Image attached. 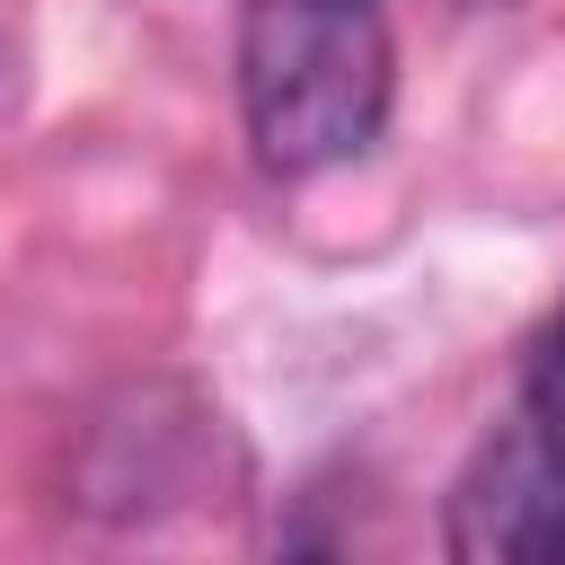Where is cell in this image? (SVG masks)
<instances>
[{
	"label": "cell",
	"mask_w": 565,
	"mask_h": 565,
	"mask_svg": "<svg viewBox=\"0 0 565 565\" xmlns=\"http://www.w3.org/2000/svg\"><path fill=\"white\" fill-rule=\"evenodd\" d=\"M380 0H247L238 9V115L274 177L344 168L388 124Z\"/></svg>",
	"instance_id": "1"
},
{
	"label": "cell",
	"mask_w": 565,
	"mask_h": 565,
	"mask_svg": "<svg viewBox=\"0 0 565 565\" xmlns=\"http://www.w3.org/2000/svg\"><path fill=\"white\" fill-rule=\"evenodd\" d=\"M441 547L459 565H565V424H503L450 486Z\"/></svg>",
	"instance_id": "2"
},
{
	"label": "cell",
	"mask_w": 565,
	"mask_h": 565,
	"mask_svg": "<svg viewBox=\"0 0 565 565\" xmlns=\"http://www.w3.org/2000/svg\"><path fill=\"white\" fill-rule=\"evenodd\" d=\"M530 415H547V424H565V300H556V318H547V335L530 344Z\"/></svg>",
	"instance_id": "3"
}]
</instances>
